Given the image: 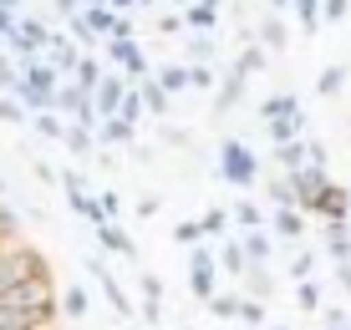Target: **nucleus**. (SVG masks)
Wrapping results in <instances>:
<instances>
[{
	"instance_id": "423d86ee",
	"label": "nucleus",
	"mask_w": 351,
	"mask_h": 330,
	"mask_svg": "<svg viewBox=\"0 0 351 330\" xmlns=\"http://www.w3.org/2000/svg\"><path fill=\"white\" fill-rule=\"evenodd\" d=\"M245 87H250V77L234 66V61H229V66H224V81H219V92H214V122H219L224 112H234V107L245 102Z\"/></svg>"
},
{
	"instance_id": "9b49d317",
	"label": "nucleus",
	"mask_w": 351,
	"mask_h": 330,
	"mask_svg": "<svg viewBox=\"0 0 351 330\" xmlns=\"http://www.w3.org/2000/svg\"><path fill=\"white\" fill-rule=\"evenodd\" d=\"M255 41H260V46H265L270 56H280L285 46H290V31H285V21L265 10V16H260V26H255Z\"/></svg>"
},
{
	"instance_id": "2f4dec72",
	"label": "nucleus",
	"mask_w": 351,
	"mask_h": 330,
	"mask_svg": "<svg viewBox=\"0 0 351 330\" xmlns=\"http://www.w3.org/2000/svg\"><path fill=\"white\" fill-rule=\"evenodd\" d=\"M21 77H26V71H21V61L0 51V97H16V92H21Z\"/></svg>"
},
{
	"instance_id": "4468645a",
	"label": "nucleus",
	"mask_w": 351,
	"mask_h": 330,
	"mask_svg": "<svg viewBox=\"0 0 351 330\" xmlns=\"http://www.w3.org/2000/svg\"><path fill=\"white\" fill-rule=\"evenodd\" d=\"M219 275H234V279H245V275H250L245 239H224V244H219Z\"/></svg>"
},
{
	"instance_id": "393cba45",
	"label": "nucleus",
	"mask_w": 351,
	"mask_h": 330,
	"mask_svg": "<svg viewBox=\"0 0 351 330\" xmlns=\"http://www.w3.org/2000/svg\"><path fill=\"white\" fill-rule=\"evenodd\" d=\"M275 163H280L285 173H300V168L311 163V142H285V148H275Z\"/></svg>"
},
{
	"instance_id": "13d9d810",
	"label": "nucleus",
	"mask_w": 351,
	"mask_h": 330,
	"mask_svg": "<svg viewBox=\"0 0 351 330\" xmlns=\"http://www.w3.org/2000/svg\"><path fill=\"white\" fill-rule=\"evenodd\" d=\"M336 285H341L346 295H351V264H336Z\"/></svg>"
},
{
	"instance_id": "9d476101",
	"label": "nucleus",
	"mask_w": 351,
	"mask_h": 330,
	"mask_svg": "<svg viewBox=\"0 0 351 330\" xmlns=\"http://www.w3.org/2000/svg\"><path fill=\"white\" fill-rule=\"evenodd\" d=\"M311 132V117L295 112V117H280V122H265V138L275 142V148H285V142H300Z\"/></svg>"
},
{
	"instance_id": "f704fd0d",
	"label": "nucleus",
	"mask_w": 351,
	"mask_h": 330,
	"mask_svg": "<svg viewBox=\"0 0 351 330\" xmlns=\"http://www.w3.org/2000/svg\"><path fill=\"white\" fill-rule=\"evenodd\" d=\"M341 87H346V66L336 61V66H326L321 77H316V92L321 97H341Z\"/></svg>"
},
{
	"instance_id": "5701e85b",
	"label": "nucleus",
	"mask_w": 351,
	"mask_h": 330,
	"mask_svg": "<svg viewBox=\"0 0 351 330\" xmlns=\"http://www.w3.org/2000/svg\"><path fill=\"white\" fill-rule=\"evenodd\" d=\"M102 77H107V66H102V56H82V66H77V77H71V81H77V87H87L92 97H97V87H102Z\"/></svg>"
},
{
	"instance_id": "338daca9",
	"label": "nucleus",
	"mask_w": 351,
	"mask_h": 330,
	"mask_svg": "<svg viewBox=\"0 0 351 330\" xmlns=\"http://www.w3.org/2000/svg\"><path fill=\"white\" fill-rule=\"evenodd\" d=\"M0 330H16V325H0Z\"/></svg>"
},
{
	"instance_id": "39448f33",
	"label": "nucleus",
	"mask_w": 351,
	"mask_h": 330,
	"mask_svg": "<svg viewBox=\"0 0 351 330\" xmlns=\"http://www.w3.org/2000/svg\"><path fill=\"white\" fill-rule=\"evenodd\" d=\"M87 275L97 279V285H102L107 305H112V310L123 315V320H132V300H128V290H123V285L112 279V270H107V259H102V254H92V259H87Z\"/></svg>"
},
{
	"instance_id": "680f3d73",
	"label": "nucleus",
	"mask_w": 351,
	"mask_h": 330,
	"mask_svg": "<svg viewBox=\"0 0 351 330\" xmlns=\"http://www.w3.org/2000/svg\"><path fill=\"white\" fill-rule=\"evenodd\" d=\"M5 193H10V183H5V173H0V199H5Z\"/></svg>"
},
{
	"instance_id": "f8f14e48",
	"label": "nucleus",
	"mask_w": 351,
	"mask_h": 330,
	"mask_svg": "<svg viewBox=\"0 0 351 330\" xmlns=\"http://www.w3.org/2000/svg\"><path fill=\"white\" fill-rule=\"evenodd\" d=\"M97 142H102V148H132V142H138V127H132L128 117H102Z\"/></svg>"
},
{
	"instance_id": "37998d69",
	"label": "nucleus",
	"mask_w": 351,
	"mask_h": 330,
	"mask_svg": "<svg viewBox=\"0 0 351 330\" xmlns=\"http://www.w3.org/2000/svg\"><path fill=\"white\" fill-rule=\"evenodd\" d=\"M97 209H102V218H112V224H117V214H123V199H117L112 188H102V193H97Z\"/></svg>"
},
{
	"instance_id": "cd10ccee",
	"label": "nucleus",
	"mask_w": 351,
	"mask_h": 330,
	"mask_svg": "<svg viewBox=\"0 0 351 330\" xmlns=\"http://www.w3.org/2000/svg\"><path fill=\"white\" fill-rule=\"evenodd\" d=\"M265 199H270L275 209H300V203H295V188H290V173H280V178L265 183Z\"/></svg>"
},
{
	"instance_id": "7c9ffc66",
	"label": "nucleus",
	"mask_w": 351,
	"mask_h": 330,
	"mask_svg": "<svg viewBox=\"0 0 351 330\" xmlns=\"http://www.w3.org/2000/svg\"><path fill=\"white\" fill-rule=\"evenodd\" d=\"M285 275H290V279H295V285H306V279H311V275H316V254H311V249H306V244H300V249H295V254H290V264H285Z\"/></svg>"
},
{
	"instance_id": "de8ad7c7",
	"label": "nucleus",
	"mask_w": 351,
	"mask_h": 330,
	"mask_svg": "<svg viewBox=\"0 0 351 330\" xmlns=\"http://www.w3.org/2000/svg\"><path fill=\"white\" fill-rule=\"evenodd\" d=\"M31 173L41 178V183H62V173H56L51 163H41V157H31Z\"/></svg>"
},
{
	"instance_id": "bf43d9fd",
	"label": "nucleus",
	"mask_w": 351,
	"mask_h": 330,
	"mask_svg": "<svg viewBox=\"0 0 351 330\" xmlns=\"http://www.w3.org/2000/svg\"><path fill=\"white\" fill-rule=\"evenodd\" d=\"M265 10H270V16H280V10H295V0H265Z\"/></svg>"
},
{
	"instance_id": "c756f323",
	"label": "nucleus",
	"mask_w": 351,
	"mask_h": 330,
	"mask_svg": "<svg viewBox=\"0 0 351 330\" xmlns=\"http://www.w3.org/2000/svg\"><path fill=\"white\" fill-rule=\"evenodd\" d=\"M270 249H275L270 229H255V234H245V254H250V264H270Z\"/></svg>"
},
{
	"instance_id": "f03ea898",
	"label": "nucleus",
	"mask_w": 351,
	"mask_h": 330,
	"mask_svg": "<svg viewBox=\"0 0 351 330\" xmlns=\"http://www.w3.org/2000/svg\"><path fill=\"white\" fill-rule=\"evenodd\" d=\"M189 290H193V300H204L209 305L214 295H219V249H189Z\"/></svg>"
},
{
	"instance_id": "b1692460",
	"label": "nucleus",
	"mask_w": 351,
	"mask_h": 330,
	"mask_svg": "<svg viewBox=\"0 0 351 330\" xmlns=\"http://www.w3.org/2000/svg\"><path fill=\"white\" fill-rule=\"evenodd\" d=\"M143 102H148V112L153 117H168V107H173V97H168V87H163V81L158 77H148V81H143Z\"/></svg>"
},
{
	"instance_id": "6ab92c4d",
	"label": "nucleus",
	"mask_w": 351,
	"mask_h": 330,
	"mask_svg": "<svg viewBox=\"0 0 351 330\" xmlns=\"http://www.w3.org/2000/svg\"><path fill=\"white\" fill-rule=\"evenodd\" d=\"M326 254L336 264H351V224H326Z\"/></svg>"
},
{
	"instance_id": "412c9836",
	"label": "nucleus",
	"mask_w": 351,
	"mask_h": 330,
	"mask_svg": "<svg viewBox=\"0 0 351 330\" xmlns=\"http://www.w3.org/2000/svg\"><path fill=\"white\" fill-rule=\"evenodd\" d=\"M204 310L214 315V320H239V310H245V295H234V290H219Z\"/></svg>"
},
{
	"instance_id": "052dcab7",
	"label": "nucleus",
	"mask_w": 351,
	"mask_h": 330,
	"mask_svg": "<svg viewBox=\"0 0 351 330\" xmlns=\"http://www.w3.org/2000/svg\"><path fill=\"white\" fill-rule=\"evenodd\" d=\"M107 5H112L117 16H128V10H132V5H143V0H107Z\"/></svg>"
},
{
	"instance_id": "864d4df0",
	"label": "nucleus",
	"mask_w": 351,
	"mask_h": 330,
	"mask_svg": "<svg viewBox=\"0 0 351 330\" xmlns=\"http://www.w3.org/2000/svg\"><path fill=\"white\" fill-rule=\"evenodd\" d=\"M326 330H351V315L346 310H326Z\"/></svg>"
},
{
	"instance_id": "a211bd4d",
	"label": "nucleus",
	"mask_w": 351,
	"mask_h": 330,
	"mask_svg": "<svg viewBox=\"0 0 351 330\" xmlns=\"http://www.w3.org/2000/svg\"><path fill=\"white\" fill-rule=\"evenodd\" d=\"M153 77L168 87V97H178V92H189L193 87V66H184V61H168V66H158Z\"/></svg>"
},
{
	"instance_id": "c85d7f7f",
	"label": "nucleus",
	"mask_w": 351,
	"mask_h": 330,
	"mask_svg": "<svg viewBox=\"0 0 351 330\" xmlns=\"http://www.w3.org/2000/svg\"><path fill=\"white\" fill-rule=\"evenodd\" d=\"M295 21H300V31H306V36H316V31L326 26L321 0H295Z\"/></svg>"
},
{
	"instance_id": "6e6552de",
	"label": "nucleus",
	"mask_w": 351,
	"mask_h": 330,
	"mask_svg": "<svg viewBox=\"0 0 351 330\" xmlns=\"http://www.w3.org/2000/svg\"><path fill=\"white\" fill-rule=\"evenodd\" d=\"M128 92H132V81L117 77V71H107L102 87H97V112H102V117H117V112H123V102H128Z\"/></svg>"
},
{
	"instance_id": "774afa93",
	"label": "nucleus",
	"mask_w": 351,
	"mask_h": 330,
	"mask_svg": "<svg viewBox=\"0 0 351 330\" xmlns=\"http://www.w3.org/2000/svg\"><path fill=\"white\" fill-rule=\"evenodd\" d=\"M346 122H351V117H346Z\"/></svg>"
},
{
	"instance_id": "ddd939ff",
	"label": "nucleus",
	"mask_w": 351,
	"mask_h": 330,
	"mask_svg": "<svg viewBox=\"0 0 351 330\" xmlns=\"http://www.w3.org/2000/svg\"><path fill=\"white\" fill-rule=\"evenodd\" d=\"M306 209H275V218H270V224H275V234H280V239H290V244H306Z\"/></svg>"
},
{
	"instance_id": "c9c22d12",
	"label": "nucleus",
	"mask_w": 351,
	"mask_h": 330,
	"mask_svg": "<svg viewBox=\"0 0 351 330\" xmlns=\"http://www.w3.org/2000/svg\"><path fill=\"white\" fill-rule=\"evenodd\" d=\"M184 51H189V61H199V66H204V61H214V36H184Z\"/></svg>"
},
{
	"instance_id": "5fc2aeb1",
	"label": "nucleus",
	"mask_w": 351,
	"mask_h": 330,
	"mask_svg": "<svg viewBox=\"0 0 351 330\" xmlns=\"http://www.w3.org/2000/svg\"><path fill=\"white\" fill-rule=\"evenodd\" d=\"M143 320L158 325V320H163V300H143Z\"/></svg>"
},
{
	"instance_id": "3c124183",
	"label": "nucleus",
	"mask_w": 351,
	"mask_h": 330,
	"mask_svg": "<svg viewBox=\"0 0 351 330\" xmlns=\"http://www.w3.org/2000/svg\"><path fill=\"white\" fill-rule=\"evenodd\" d=\"M158 31H163V36H178V31L189 36V26H184V16H158Z\"/></svg>"
},
{
	"instance_id": "49530a36",
	"label": "nucleus",
	"mask_w": 351,
	"mask_h": 330,
	"mask_svg": "<svg viewBox=\"0 0 351 330\" xmlns=\"http://www.w3.org/2000/svg\"><path fill=\"white\" fill-rule=\"evenodd\" d=\"M311 142V168H326L331 163V153H326V142H316V138H306ZM326 173H331V168H326Z\"/></svg>"
},
{
	"instance_id": "aec40b11",
	"label": "nucleus",
	"mask_w": 351,
	"mask_h": 330,
	"mask_svg": "<svg viewBox=\"0 0 351 330\" xmlns=\"http://www.w3.org/2000/svg\"><path fill=\"white\" fill-rule=\"evenodd\" d=\"M62 148H66L71 157H97V153H102V148H97V132H92V127H77V122H71V132H66Z\"/></svg>"
},
{
	"instance_id": "79ce46f5",
	"label": "nucleus",
	"mask_w": 351,
	"mask_h": 330,
	"mask_svg": "<svg viewBox=\"0 0 351 330\" xmlns=\"http://www.w3.org/2000/svg\"><path fill=\"white\" fill-rule=\"evenodd\" d=\"M239 320H245V330H265V305H260V300H245Z\"/></svg>"
},
{
	"instance_id": "bb28decb",
	"label": "nucleus",
	"mask_w": 351,
	"mask_h": 330,
	"mask_svg": "<svg viewBox=\"0 0 351 330\" xmlns=\"http://www.w3.org/2000/svg\"><path fill=\"white\" fill-rule=\"evenodd\" d=\"M87 310H92V295H87L82 285H66V290H62V315H66V320H82Z\"/></svg>"
},
{
	"instance_id": "c03bdc74",
	"label": "nucleus",
	"mask_w": 351,
	"mask_h": 330,
	"mask_svg": "<svg viewBox=\"0 0 351 330\" xmlns=\"http://www.w3.org/2000/svg\"><path fill=\"white\" fill-rule=\"evenodd\" d=\"M193 92H219V77L209 66H193Z\"/></svg>"
},
{
	"instance_id": "f3484780",
	"label": "nucleus",
	"mask_w": 351,
	"mask_h": 330,
	"mask_svg": "<svg viewBox=\"0 0 351 330\" xmlns=\"http://www.w3.org/2000/svg\"><path fill=\"white\" fill-rule=\"evenodd\" d=\"M239 295H245V300H270L275 295V275L270 270H265V264H250V275H245V290H239Z\"/></svg>"
},
{
	"instance_id": "20e7f679",
	"label": "nucleus",
	"mask_w": 351,
	"mask_h": 330,
	"mask_svg": "<svg viewBox=\"0 0 351 330\" xmlns=\"http://www.w3.org/2000/svg\"><path fill=\"white\" fill-rule=\"evenodd\" d=\"M102 56H112L117 66L128 71V81H132V87H143V81H148L153 71H158L148 56H143V46H138V41H102Z\"/></svg>"
},
{
	"instance_id": "09e8293b",
	"label": "nucleus",
	"mask_w": 351,
	"mask_h": 330,
	"mask_svg": "<svg viewBox=\"0 0 351 330\" xmlns=\"http://www.w3.org/2000/svg\"><path fill=\"white\" fill-rule=\"evenodd\" d=\"M51 10H62V21H77L87 5H82V0H51Z\"/></svg>"
},
{
	"instance_id": "8fccbe9b",
	"label": "nucleus",
	"mask_w": 351,
	"mask_h": 330,
	"mask_svg": "<svg viewBox=\"0 0 351 330\" xmlns=\"http://www.w3.org/2000/svg\"><path fill=\"white\" fill-rule=\"evenodd\" d=\"M16 31H21V26H16V10H5V5H0V41H10Z\"/></svg>"
},
{
	"instance_id": "603ef678",
	"label": "nucleus",
	"mask_w": 351,
	"mask_h": 330,
	"mask_svg": "<svg viewBox=\"0 0 351 330\" xmlns=\"http://www.w3.org/2000/svg\"><path fill=\"white\" fill-rule=\"evenodd\" d=\"M321 10H326V21H341L351 10V0H321Z\"/></svg>"
},
{
	"instance_id": "a18cd8bd",
	"label": "nucleus",
	"mask_w": 351,
	"mask_h": 330,
	"mask_svg": "<svg viewBox=\"0 0 351 330\" xmlns=\"http://www.w3.org/2000/svg\"><path fill=\"white\" fill-rule=\"evenodd\" d=\"M138 270H143V264H138ZM143 300H163V279L153 270H143Z\"/></svg>"
},
{
	"instance_id": "69168bd1",
	"label": "nucleus",
	"mask_w": 351,
	"mask_h": 330,
	"mask_svg": "<svg viewBox=\"0 0 351 330\" xmlns=\"http://www.w3.org/2000/svg\"><path fill=\"white\" fill-rule=\"evenodd\" d=\"M270 330H290V325H270Z\"/></svg>"
},
{
	"instance_id": "0e129e2a",
	"label": "nucleus",
	"mask_w": 351,
	"mask_h": 330,
	"mask_svg": "<svg viewBox=\"0 0 351 330\" xmlns=\"http://www.w3.org/2000/svg\"><path fill=\"white\" fill-rule=\"evenodd\" d=\"M82 5H87V10H92V5H107V0H82Z\"/></svg>"
},
{
	"instance_id": "7ed1b4c3",
	"label": "nucleus",
	"mask_w": 351,
	"mask_h": 330,
	"mask_svg": "<svg viewBox=\"0 0 351 330\" xmlns=\"http://www.w3.org/2000/svg\"><path fill=\"white\" fill-rule=\"evenodd\" d=\"M331 173H326V168H300V173H290V188H295V203L300 209H306L311 218H316V209H321V199H326V188H331Z\"/></svg>"
},
{
	"instance_id": "a19ab883",
	"label": "nucleus",
	"mask_w": 351,
	"mask_h": 330,
	"mask_svg": "<svg viewBox=\"0 0 351 330\" xmlns=\"http://www.w3.org/2000/svg\"><path fill=\"white\" fill-rule=\"evenodd\" d=\"M158 138H163V148H168V153L189 148V132H184V127H173V122H163V127H158Z\"/></svg>"
},
{
	"instance_id": "4d7b16f0",
	"label": "nucleus",
	"mask_w": 351,
	"mask_h": 330,
	"mask_svg": "<svg viewBox=\"0 0 351 330\" xmlns=\"http://www.w3.org/2000/svg\"><path fill=\"white\" fill-rule=\"evenodd\" d=\"M128 157H132V163H153L158 153H153V148H143V142H132V148H128Z\"/></svg>"
},
{
	"instance_id": "f257e3e1",
	"label": "nucleus",
	"mask_w": 351,
	"mask_h": 330,
	"mask_svg": "<svg viewBox=\"0 0 351 330\" xmlns=\"http://www.w3.org/2000/svg\"><path fill=\"white\" fill-rule=\"evenodd\" d=\"M219 178H224V183H234V188H255V178H260V157L250 153L239 138H224V142H219Z\"/></svg>"
},
{
	"instance_id": "e2e57ef3",
	"label": "nucleus",
	"mask_w": 351,
	"mask_h": 330,
	"mask_svg": "<svg viewBox=\"0 0 351 330\" xmlns=\"http://www.w3.org/2000/svg\"><path fill=\"white\" fill-rule=\"evenodd\" d=\"M0 5H5V10H21V0H0Z\"/></svg>"
},
{
	"instance_id": "72a5a7b5",
	"label": "nucleus",
	"mask_w": 351,
	"mask_h": 330,
	"mask_svg": "<svg viewBox=\"0 0 351 330\" xmlns=\"http://www.w3.org/2000/svg\"><path fill=\"white\" fill-rule=\"evenodd\" d=\"M234 224L245 229V234H255V229H265V209H260V203H250V199H239L234 203Z\"/></svg>"
},
{
	"instance_id": "4c0bfd02",
	"label": "nucleus",
	"mask_w": 351,
	"mask_h": 330,
	"mask_svg": "<svg viewBox=\"0 0 351 330\" xmlns=\"http://www.w3.org/2000/svg\"><path fill=\"white\" fill-rule=\"evenodd\" d=\"M295 310H321V285L316 279H306V285H295Z\"/></svg>"
},
{
	"instance_id": "4be33fe9",
	"label": "nucleus",
	"mask_w": 351,
	"mask_h": 330,
	"mask_svg": "<svg viewBox=\"0 0 351 330\" xmlns=\"http://www.w3.org/2000/svg\"><path fill=\"white\" fill-rule=\"evenodd\" d=\"M204 239H229V224H234V209H219V203H214V209H204Z\"/></svg>"
},
{
	"instance_id": "e433bc0d",
	"label": "nucleus",
	"mask_w": 351,
	"mask_h": 330,
	"mask_svg": "<svg viewBox=\"0 0 351 330\" xmlns=\"http://www.w3.org/2000/svg\"><path fill=\"white\" fill-rule=\"evenodd\" d=\"M168 234H173V244H184V249H199V239H204V224H199V218H193V224L184 218V224H173Z\"/></svg>"
},
{
	"instance_id": "473e14b6",
	"label": "nucleus",
	"mask_w": 351,
	"mask_h": 330,
	"mask_svg": "<svg viewBox=\"0 0 351 330\" xmlns=\"http://www.w3.org/2000/svg\"><path fill=\"white\" fill-rule=\"evenodd\" d=\"M234 66L245 71V77H255V71H265V66H270V51H265L260 41H250L245 51H239V61H234Z\"/></svg>"
},
{
	"instance_id": "ea45409f",
	"label": "nucleus",
	"mask_w": 351,
	"mask_h": 330,
	"mask_svg": "<svg viewBox=\"0 0 351 330\" xmlns=\"http://www.w3.org/2000/svg\"><path fill=\"white\" fill-rule=\"evenodd\" d=\"M143 112H148V102H143V92L132 87V92H128V102H123V112H117V117H128L132 127H138V122H143Z\"/></svg>"
},
{
	"instance_id": "1a4fd4ad",
	"label": "nucleus",
	"mask_w": 351,
	"mask_h": 330,
	"mask_svg": "<svg viewBox=\"0 0 351 330\" xmlns=\"http://www.w3.org/2000/svg\"><path fill=\"white\" fill-rule=\"evenodd\" d=\"M97 244H102V254H117V259H138V244L128 239V229L123 224H97Z\"/></svg>"
},
{
	"instance_id": "2eb2a0df",
	"label": "nucleus",
	"mask_w": 351,
	"mask_h": 330,
	"mask_svg": "<svg viewBox=\"0 0 351 330\" xmlns=\"http://www.w3.org/2000/svg\"><path fill=\"white\" fill-rule=\"evenodd\" d=\"M184 26L193 36H214V26H219V5H209V0H199V5L184 10Z\"/></svg>"
},
{
	"instance_id": "a878e982",
	"label": "nucleus",
	"mask_w": 351,
	"mask_h": 330,
	"mask_svg": "<svg viewBox=\"0 0 351 330\" xmlns=\"http://www.w3.org/2000/svg\"><path fill=\"white\" fill-rule=\"evenodd\" d=\"M31 127H36V132H41V138H46V142H66V132H71V122H62V117H56V112H36V117H31Z\"/></svg>"
},
{
	"instance_id": "0eeeda50",
	"label": "nucleus",
	"mask_w": 351,
	"mask_h": 330,
	"mask_svg": "<svg viewBox=\"0 0 351 330\" xmlns=\"http://www.w3.org/2000/svg\"><path fill=\"white\" fill-rule=\"evenodd\" d=\"M316 218L321 224H351V183H331V188H326Z\"/></svg>"
},
{
	"instance_id": "58836bf2",
	"label": "nucleus",
	"mask_w": 351,
	"mask_h": 330,
	"mask_svg": "<svg viewBox=\"0 0 351 330\" xmlns=\"http://www.w3.org/2000/svg\"><path fill=\"white\" fill-rule=\"evenodd\" d=\"M0 122H10V127H26V122H31V112L16 102V97H0Z\"/></svg>"
},
{
	"instance_id": "6e6d98bb",
	"label": "nucleus",
	"mask_w": 351,
	"mask_h": 330,
	"mask_svg": "<svg viewBox=\"0 0 351 330\" xmlns=\"http://www.w3.org/2000/svg\"><path fill=\"white\" fill-rule=\"evenodd\" d=\"M163 209V199L158 193H148V199H138V218H148V214H158Z\"/></svg>"
},
{
	"instance_id": "dca6fc26",
	"label": "nucleus",
	"mask_w": 351,
	"mask_h": 330,
	"mask_svg": "<svg viewBox=\"0 0 351 330\" xmlns=\"http://www.w3.org/2000/svg\"><path fill=\"white\" fill-rule=\"evenodd\" d=\"M295 112H306L295 92H275L270 102H260V122H280V117H295Z\"/></svg>"
}]
</instances>
